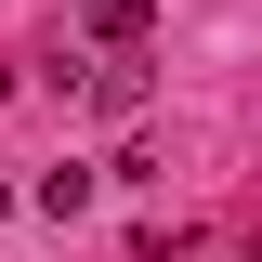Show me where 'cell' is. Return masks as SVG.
I'll return each instance as SVG.
<instances>
[{
  "label": "cell",
  "instance_id": "1",
  "mask_svg": "<svg viewBox=\"0 0 262 262\" xmlns=\"http://www.w3.org/2000/svg\"><path fill=\"white\" fill-rule=\"evenodd\" d=\"M144 92H158V79H144V53H118V66H92V105H105V118H144Z\"/></svg>",
  "mask_w": 262,
  "mask_h": 262
},
{
  "label": "cell",
  "instance_id": "2",
  "mask_svg": "<svg viewBox=\"0 0 262 262\" xmlns=\"http://www.w3.org/2000/svg\"><path fill=\"white\" fill-rule=\"evenodd\" d=\"M27 210H53V223H79V210H92V170H79V158H66V170H39V184H27Z\"/></svg>",
  "mask_w": 262,
  "mask_h": 262
},
{
  "label": "cell",
  "instance_id": "3",
  "mask_svg": "<svg viewBox=\"0 0 262 262\" xmlns=\"http://www.w3.org/2000/svg\"><path fill=\"white\" fill-rule=\"evenodd\" d=\"M0 210H13V196H0Z\"/></svg>",
  "mask_w": 262,
  "mask_h": 262
}]
</instances>
